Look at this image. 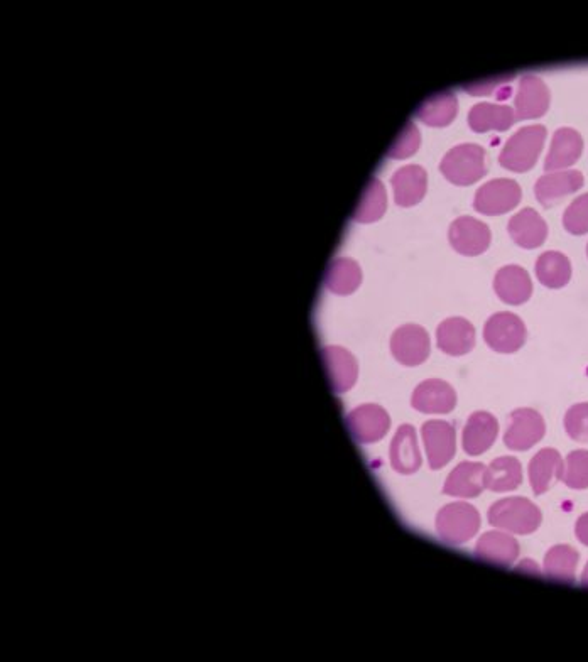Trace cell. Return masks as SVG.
<instances>
[{"label": "cell", "instance_id": "31", "mask_svg": "<svg viewBox=\"0 0 588 662\" xmlns=\"http://www.w3.org/2000/svg\"><path fill=\"white\" fill-rule=\"evenodd\" d=\"M578 554L577 549L572 546H555L545 556V575L551 580L561 583H573L575 571H577Z\"/></svg>", "mask_w": 588, "mask_h": 662}, {"label": "cell", "instance_id": "10", "mask_svg": "<svg viewBox=\"0 0 588 662\" xmlns=\"http://www.w3.org/2000/svg\"><path fill=\"white\" fill-rule=\"evenodd\" d=\"M350 433L362 445L381 441L391 428L389 414L376 404H364L347 416Z\"/></svg>", "mask_w": 588, "mask_h": 662}, {"label": "cell", "instance_id": "32", "mask_svg": "<svg viewBox=\"0 0 588 662\" xmlns=\"http://www.w3.org/2000/svg\"><path fill=\"white\" fill-rule=\"evenodd\" d=\"M386 190L381 181L372 178L355 208L354 220L360 223L376 222L386 212Z\"/></svg>", "mask_w": 588, "mask_h": 662}, {"label": "cell", "instance_id": "7", "mask_svg": "<svg viewBox=\"0 0 588 662\" xmlns=\"http://www.w3.org/2000/svg\"><path fill=\"white\" fill-rule=\"evenodd\" d=\"M521 201V186L514 180L497 178L480 186L474 198V208L484 215H504Z\"/></svg>", "mask_w": 588, "mask_h": 662}, {"label": "cell", "instance_id": "19", "mask_svg": "<svg viewBox=\"0 0 588 662\" xmlns=\"http://www.w3.org/2000/svg\"><path fill=\"white\" fill-rule=\"evenodd\" d=\"M494 291L502 303L518 306L531 298L533 283L528 271L519 266H506L494 277Z\"/></svg>", "mask_w": 588, "mask_h": 662}, {"label": "cell", "instance_id": "18", "mask_svg": "<svg viewBox=\"0 0 588 662\" xmlns=\"http://www.w3.org/2000/svg\"><path fill=\"white\" fill-rule=\"evenodd\" d=\"M475 556L492 565L509 568L518 559L519 543L507 532H485L484 536H480L477 541Z\"/></svg>", "mask_w": 588, "mask_h": 662}, {"label": "cell", "instance_id": "5", "mask_svg": "<svg viewBox=\"0 0 588 662\" xmlns=\"http://www.w3.org/2000/svg\"><path fill=\"white\" fill-rule=\"evenodd\" d=\"M484 340L494 352H518L526 342V325L512 313H496L485 323Z\"/></svg>", "mask_w": 588, "mask_h": 662}, {"label": "cell", "instance_id": "36", "mask_svg": "<svg viewBox=\"0 0 588 662\" xmlns=\"http://www.w3.org/2000/svg\"><path fill=\"white\" fill-rule=\"evenodd\" d=\"M420 141L421 136L418 127H416L413 122H408L403 131H401V134H399L398 139L392 144L389 152H387V156L392 159L409 158L411 154L418 151Z\"/></svg>", "mask_w": 588, "mask_h": 662}, {"label": "cell", "instance_id": "27", "mask_svg": "<svg viewBox=\"0 0 588 662\" xmlns=\"http://www.w3.org/2000/svg\"><path fill=\"white\" fill-rule=\"evenodd\" d=\"M470 129L474 132L507 131L514 122L516 114L509 105L475 104L469 112Z\"/></svg>", "mask_w": 588, "mask_h": 662}, {"label": "cell", "instance_id": "21", "mask_svg": "<svg viewBox=\"0 0 588 662\" xmlns=\"http://www.w3.org/2000/svg\"><path fill=\"white\" fill-rule=\"evenodd\" d=\"M563 458L553 448L538 451L529 462L528 475L533 492L543 495L563 477Z\"/></svg>", "mask_w": 588, "mask_h": 662}, {"label": "cell", "instance_id": "24", "mask_svg": "<svg viewBox=\"0 0 588 662\" xmlns=\"http://www.w3.org/2000/svg\"><path fill=\"white\" fill-rule=\"evenodd\" d=\"M394 201L399 207H413L426 193V171L418 164H409L392 174Z\"/></svg>", "mask_w": 588, "mask_h": 662}, {"label": "cell", "instance_id": "8", "mask_svg": "<svg viewBox=\"0 0 588 662\" xmlns=\"http://www.w3.org/2000/svg\"><path fill=\"white\" fill-rule=\"evenodd\" d=\"M421 436L425 443L426 456L431 470H441L452 462L457 441H455V428L448 421H428L421 428Z\"/></svg>", "mask_w": 588, "mask_h": 662}, {"label": "cell", "instance_id": "26", "mask_svg": "<svg viewBox=\"0 0 588 662\" xmlns=\"http://www.w3.org/2000/svg\"><path fill=\"white\" fill-rule=\"evenodd\" d=\"M323 360L327 365L333 391L345 392L352 389L357 380V362L352 353L340 347H327L323 350Z\"/></svg>", "mask_w": 588, "mask_h": 662}, {"label": "cell", "instance_id": "13", "mask_svg": "<svg viewBox=\"0 0 588 662\" xmlns=\"http://www.w3.org/2000/svg\"><path fill=\"white\" fill-rule=\"evenodd\" d=\"M514 105L516 120L538 119L550 107V90L536 75L521 76Z\"/></svg>", "mask_w": 588, "mask_h": 662}, {"label": "cell", "instance_id": "17", "mask_svg": "<svg viewBox=\"0 0 588 662\" xmlns=\"http://www.w3.org/2000/svg\"><path fill=\"white\" fill-rule=\"evenodd\" d=\"M389 458L392 468L401 475H413L420 470L421 453L416 431L411 424L399 426L396 435L392 438Z\"/></svg>", "mask_w": 588, "mask_h": 662}, {"label": "cell", "instance_id": "6", "mask_svg": "<svg viewBox=\"0 0 588 662\" xmlns=\"http://www.w3.org/2000/svg\"><path fill=\"white\" fill-rule=\"evenodd\" d=\"M545 433L546 424L543 416L534 409L521 407L511 414L504 435V445L512 451H528L543 440Z\"/></svg>", "mask_w": 588, "mask_h": 662}, {"label": "cell", "instance_id": "29", "mask_svg": "<svg viewBox=\"0 0 588 662\" xmlns=\"http://www.w3.org/2000/svg\"><path fill=\"white\" fill-rule=\"evenodd\" d=\"M457 112V97L452 92H443L425 100L416 110V117L430 127H447L457 117Z\"/></svg>", "mask_w": 588, "mask_h": 662}, {"label": "cell", "instance_id": "2", "mask_svg": "<svg viewBox=\"0 0 588 662\" xmlns=\"http://www.w3.org/2000/svg\"><path fill=\"white\" fill-rule=\"evenodd\" d=\"M546 139L545 125L521 127L516 134L507 139L499 154L502 168L514 173H526L538 161Z\"/></svg>", "mask_w": 588, "mask_h": 662}, {"label": "cell", "instance_id": "22", "mask_svg": "<svg viewBox=\"0 0 588 662\" xmlns=\"http://www.w3.org/2000/svg\"><path fill=\"white\" fill-rule=\"evenodd\" d=\"M583 151V139L575 129L561 127L551 141L550 152L546 156L545 169L548 173L570 168L577 163Z\"/></svg>", "mask_w": 588, "mask_h": 662}, {"label": "cell", "instance_id": "28", "mask_svg": "<svg viewBox=\"0 0 588 662\" xmlns=\"http://www.w3.org/2000/svg\"><path fill=\"white\" fill-rule=\"evenodd\" d=\"M536 276L539 283L550 289H560L567 286L572 279V264L561 252H545L536 261Z\"/></svg>", "mask_w": 588, "mask_h": 662}, {"label": "cell", "instance_id": "33", "mask_svg": "<svg viewBox=\"0 0 588 662\" xmlns=\"http://www.w3.org/2000/svg\"><path fill=\"white\" fill-rule=\"evenodd\" d=\"M561 482L573 490L588 489V451H572L567 456Z\"/></svg>", "mask_w": 588, "mask_h": 662}, {"label": "cell", "instance_id": "14", "mask_svg": "<svg viewBox=\"0 0 588 662\" xmlns=\"http://www.w3.org/2000/svg\"><path fill=\"white\" fill-rule=\"evenodd\" d=\"M499 435V423L490 413H474L467 419L463 428V451L470 456L484 455L490 446L494 445Z\"/></svg>", "mask_w": 588, "mask_h": 662}, {"label": "cell", "instance_id": "23", "mask_svg": "<svg viewBox=\"0 0 588 662\" xmlns=\"http://www.w3.org/2000/svg\"><path fill=\"white\" fill-rule=\"evenodd\" d=\"M484 475L482 463L462 462L448 475L443 494L457 499H475L485 489Z\"/></svg>", "mask_w": 588, "mask_h": 662}, {"label": "cell", "instance_id": "35", "mask_svg": "<svg viewBox=\"0 0 588 662\" xmlns=\"http://www.w3.org/2000/svg\"><path fill=\"white\" fill-rule=\"evenodd\" d=\"M567 435L578 443H588V402L575 404L565 416Z\"/></svg>", "mask_w": 588, "mask_h": 662}, {"label": "cell", "instance_id": "40", "mask_svg": "<svg viewBox=\"0 0 588 662\" xmlns=\"http://www.w3.org/2000/svg\"><path fill=\"white\" fill-rule=\"evenodd\" d=\"M587 256H588V245H587Z\"/></svg>", "mask_w": 588, "mask_h": 662}, {"label": "cell", "instance_id": "12", "mask_svg": "<svg viewBox=\"0 0 588 662\" xmlns=\"http://www.w3.org/2000/svg\"><path fill=\"white\" fill-rule=\"evenodd\" d=\"M411 406L423 414L452 413L457 406V392L445 380H425L414 389Z\"/></svg>", "mask_w": 588, "mask_h": 662}, {"label": "cell", "instance_id": "38", "mask_svg": "<svg viewBox=\"0 0 588 662\" xmlns=\"http://www.w3.org/2000/svg\"><path fill=\"white\" fill-rule=\"evenodd\" d=\"M575 534H577V539L583 546H588V512L578 519Z\"/></svg>", "mask_w": 588, "mask_h": 662}, {"label": "cell", "instance_id": "16", "mask_svg": "<svg viewBox=\"0 0 588 662\" xmlns=\"http://www.w3.org/2000/svg\"><path fill=\"white\" fill-rule=\"evenodd\" d=\"M436 343L441 352L462 357L474 348L475 328L465 318H448L441 321L436 330Z\"/></svg>", "mask_w": 588, "mask_h": 662}, {"label": "cell", "instance_id": "37", "mask_svg": "<svg viewBox=\"0 0 588 662\" xmlns=\"http://www.w3.org/2000/svg\"><path fill=\"white\" fill-rule=\"evenodd\" d=\"M507 80H512L511 76H502V78H497L492 83H475V85H467L465 87V92L472 93V95H489V93L494 92V88L499 87L501 83L507 82Z\"/></svg>", "mask_w": 588, "mask_h": 662}, {"label": "cell", "instance_id": "34", "mask_svg": "<svg viewBox=\"0 0 588 662\" xmlns=\"http://www.w3.org/2000/svg\"><path fill=\"white\" fill-rule=\"evenodd\" d=\"M563 227L572 235H583L588 232V193L578 196L570 203L563 215Z\"/></svg>", "mask_w": 588, "mask_h": 662}, {"label": "cell", "instance_id": "39", "mask_svg": "<svg viewBox=\"0 0 588 662\" xmlns=\"http://www.w3.org/2000/svg\"><path fill=\"white\" fill-rule=\"evenodd\" d=\"M582 585L583 587H588V563L587 566H585V570H583Z\"/></svg>", "mask_w": 588, "mask_h": 662}, {"label": "cell", "instance_id": "11", "mask_svg": "<svg viewBox=\"0 0 588 662\" xmlns=\"http://www.w3.org/2000/svg\"><path fill=\"white\" fill-rule=\"evenodd\" d=\"M448 240L462 256H480L490 244V230L477 218L460 217L448 228Z\"/></svg>", "mask_w": 588, "mask_h": 662}, {"label": "cell", "instance_id": "30", "mask_svg": "<svg viewBox=\"0 0 588 662\" xmlns=\"http://www.w3.org/2000/svg\"><path fill=\"white\" fill-rule=\"evenodd\" d=\"M360 281H362V272H360L359 264L352 259H345V257L335 259L328 267L327 277H325L327 288L340 296L354 293L355 289L359 288Z\"/></svg>", "mask_w": 588, "mask_h": 662}, {"label": "cell", "instance_id": "3", "mask_svg": "<svg viewBox=\"0 0 588 662\" xmlns=\"http://www.w3.org/2000/svg\"><path fill=\"white\" fill-rule=\"evenodd\" d=\"M440 171L453 185H474L487 173L485 151L477 144L452 147L441 159Z\"/></svg>", "mask_w": 588, "mask_h": 662}, {"label": "cell", "instance_id": "25", "mask_svg": "<svg viewBox=\"0 0 588 662\" xmlns=\"http://www.w3.org/2000/svg\"><path fill=\"white\" fill-rule=\"evenodd\" d=\"M523 482V468L518 458L501 456L485 468L484 485L490 492H512Z\"/></svg>", "mask_w": 588, "mask_h": 662}, {"label": "cell", "instance_id": "20", "mask_svg": "<svg viewBox=\"0 0 588 662\" xmlns=\"http://www.w3.org/2000/svg\"><path fill=\"white\" fill-rule=\"evenodd\" d=\"M507 232L523 249H536L548 237V225L533 208H524L507 223Z\"/></svg>", "mask_w": 588, "mask_h": 662}, {"label": "cell", "instance_id": "4", "mask_svg": "<svg viewBox=\"0 0 588 662\" xmlns=\"http://www.w3.org/2000/svg\"><path fill=\"white\" fill-rule=\"evenodd\" d=\"M480 529V514L474 505L453 502L436 514V532L452 546L469 543Z\"/></svg>", "mask_w": 588, "mask_h": 662}, {"label": "cell", "instance_id": "1", "mask_svg": "<svg viewBox=\"0 0 588 662\" xmlns=\"http://www.w3.org/2000/svg\"><path fill=\"white\" fill-rule=\"evenodd\" d=\"M487 519L490 526L497 527L501 531L528 536L538 531L543 516L531 500L524 497H509L492 504Z\"/></svg>", "mask_w": 588, "mask_h": 662}, {"label": "cell", "instance_id": "9", "mask_svg": "<svg viewBox=\"0 0 588 662\" xmlns=\"http://www.w3.org/2000/svg\"><path fill=\"white\" fill-rule=\"evenodd\" d=\"M391 352L399 364L416 367L430 355V337L420 325H403L392 333Z\"/></svg>", "mask_w": 588, "mask_h": 662}, {"label": "cell", "instance_id": "15", "mask_svg": "<svg viewBox=\"0 0 588 662\" xmlns=\"http://www.w3.org/2000/svg\"><path fill=\"white\" fill-rule=\"evenodd\" d=\"M583 186V174L580 171H553L541 176L534 185V195L543 207H551L565 196L577 193Z\"/></svg>", "mask_w": 588, "mask_h": 662}]
</instances>
